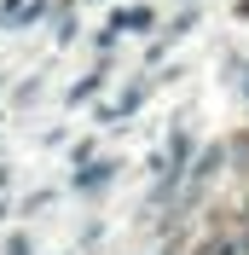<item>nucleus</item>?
Instances as JSON below:
<instances>
[{"mask_svg": "<svg viewBox=\"0 0 249 255\" xmlns=\"http://www.w3.org/2000/svg\"><path fill=\"white\" fill-rule=\"evenodd\" d=\"M197 255H249V238H209Z\"/></svg>", "mask_w": 249, "mask_h": 255, "instance_id": "f257e3e1", "label": "nucleus"}]
</instances>
